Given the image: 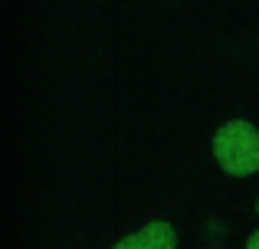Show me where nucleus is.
Listing matches in <instances>:
<instances>
[{
	"label": "nucleus",
	"instance_id": "1",
	"mask_svg": "<svg viewBox=\"0 0 259 249\" xmlns=\"http://www.w3.org/2000/svg\"><path fill=\"white\" fill-rule=\"evenodd\" d=\"M213 158L230 177L259 171V128L249 122H227L213 134Z\"/></svg>",
	"mask_w": 259,
	"mask_h": 249
},
{
	"label": "nucleus",
	"instance_id": "2",
	"mask_svg": "<svg viewBox=\"0 0 259 249\" xmlns=\"http://www.w3.org/2000/svg\"><path fill=\"white\" fill-rule=\"evenodd\" d=\"M112 249H177V233L167 220H154L145 230L132 233V236L118 239Z\"/></svg>",
	"mask_w": 259,
	"mask_h": 249
},
{
	"label": "nucleus",
	"instance_id": "3",
	"mask_svg": "<svg viewBox=\"0 0 259 249\" xmlns=\"http://www.w3.org/2000/svg\"><path fill=\"white\" fill-rule=\"evenodd\" d=\"M246 249H259V230L249 236V243H246Z\"/></svg>",
	"mask_w": 259,
	"mask_h": 249
},
{
	"label": "nucleus",
	"instance_id": "4",
	"mask_svg": "<svg viewBox=\"0 0 259 249\" xmlns=\"http://www.w3.org/2000/svg\"><path fill=\"white\" fill-rule=\"evenodd\" d=\"M256 213H259V200H256Z\"/></svg>",
	"mask_w": 259,
	"mask_h": 249
}]
</instances>
